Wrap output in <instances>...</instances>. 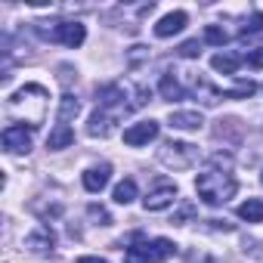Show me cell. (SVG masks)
<instances>
[{
  "label": "cell",
  "instance_id": "1",
  "mask_svg": "<svg viewBox=\"0 0 263 263\" xmlns=\"http://www.w3.org/2000/svg\"><path fill=\"white\" fill-rule=\"evenodd\" d=\"M235 189H238V183H235L226 171H204V174L195 177V192H198V198H201L208 208L226 204V201L235 195Z\"/></svg>",
  "mask_w": 263,
  "mask_h": 263
},
{
  "label": "cell",
  "instance_id": "2",
  "mask_svg": "<svg viewBox=\"0 0 263 263\" xmlns=\"http://www.w3.org/2000/svg\"><path fill=\"white\" fill-rule=\"evenodd\" d=\"M47 99H50L47 87H41V84H25L19 93L10 96V111H13V115H22V111H25V124H28V127H41L44 111H47Z\"/></svg>",
  "mask_w": 263,
  "mask_h": 263
},
{
  "label": "cell",
  "instance_id": "3",
  "mask_svg": "<svg viewBox=\"0 0 263 263\" xmlns=\"http://www.w3.org/2000/svg\"><path fill=\"white\" fill-rule=\"evenodd\" d=\"M134 238L137 245H127L124 263H161L177 254V245L171 238H152V241H146L143 235H134Z\"/></svg>",
  "mask_w": 263,
  "mask_h": 263
},
{
  "label": "cell",
  "instance_id": "4",
  "mask_svg": "<svg viewBox=\"0 0 263 263\" xmlns=\"http://www.w3.org/2000/svg\"><path fill=\"white\" fill-rule=\"evenodd\" d=\"M198 158H201L198 146H192V143H174V140L164 143L161 152H158V161L164 167H174V171H186V167L198 164Z\"/></svg>",
  "mask_w": 263,
  "mask_h": 263
},
{
  "label": "cell",
  "instance_id": "5",
  "mask_svg": "<svg viewBox=\"0 0 263 263\" xmlns=\"http://www.w3.org/2000/svg\"><path fill=\"white\" fill-rule=\"evenodd\" d=\"M124 99H130V93H127L124 84H105V87L96 90V102H99V108H102L105 115L134 111V108H130V102H124Z\"/></svg>",
  "mask_w": 263,
  "mask_h": 263
},
{
  "label": "cell",
  "instance_id": "6",
  "mask_svg": "<svg viewBox=\"0 0 263 263\" xmlns=\"http://www.w3.org/2000/svg\"><path fill=\"white\" fill-rule=\"evenodd\" d=\"M44 34H50L53 41H59V44H65V47H81L84 44V37H87V28L81 25V22H53V31H47V28H41Z\"/></svg>",
  "mask_w": 263,
  "mask_h": 263
},
{
  "label": "cell",
  "instance_id": "7",
  "mask_svg": "<svg viewBox=\"0 0 263 263\" xmlns=\"http://www.w3.org/2000/svg\"><path fill=\"white\" fill-rule=\"evenodd\" d=\"M0 140H4V149L13 152V155L31 152V130H25V124H10Z\"/></svg>",
  "mask_w": 263,
  "mask_h": 263
},
{
  "label": "cell",
  "instance_id": "8",
  "mask_svg": "<svg viewBox=\"0 0 263 263\" xmlns=\"http://www.w3.org/2000/svg\"><path fill=\"white\" fill-rule=\"evenodd\" d=\"M174 201H177V186H174V183H158V186H155V189H152V192L143 198V208L155 214V211H164V208H171Z\"/></svg>",
  "mask_w": 263,
  "mask_h": 263
},
{
  "label": "cell",
  "instance_id": "9",
  "mask_svg": "<svg viewBox=\"0 0 263 263\" xmlns=\"http://www.w3.org/2000/svg\"><path fill=\"white\" fill-rule=\"evenodd\" d=\"M25 251H31V254H53L56 251V232L50 226H37L34 232L25 235Z\"/></svg>",
  "mask_w": 263,
  "mask_h": 263
},
{
  "label": "cell",
  "instance_id": "10",
  "mask_svg": "<svg viewBox=\"0 0 263 263\" xmlns=\"http://www.w3.org/2000/svg\"><path fill=\"white\" fill-rule=\"evenodd\" d=\"M158 130H161L158 121H140V124L124 130V143L127 146H146V143H152L158 137Z\"/></svg>",
  "mask_w": 263,
  "mask_h": 263
},
{
  "label": "cell",
  "instance_id": "11",
  "mask_svg": "<svg viewBox=\"0 0 263 263\" xmlns=\"http://www.w3.org/2000/svg\"><path fill=\"white\" fill-rule=\"evenodd\" d=\"M186 22H189V16L183 13V10H177V13H167L158 25H155V34L158 37H174V34H180L183 28H186Z\"/></svg>",
  "mask_w": 263,
  "mask_h": 263
},
{
  "label": "cell",
  "instance_id": "12",
  "mask_svg": "<svg viewBox=\"0 0 263 263\" xmlns=\"http://www.w3.org/2000/svg\"><path fill=\"white\" fill-rule=\"evenodd\" d=\"M108 180H111V167L108 164H96V167H90L84 174V189L87 192H102L108 186Z\"/></svg>",
  "mask_w": 263,
  "mask_h": 263
},
{
  "label": "cell",
  "instance_id": "13",
  "mask_svg": "<svg viewBox=\"0 0 263 263\" xmlns=\"http://www.w3.org/2000/svg\"><path fill=\"white\" fill-rule=\"evenodd\" d=\"M204 124L201 111H171V127L174 130H198Z\"/></svg>",
  "mask_w": 263,
  "mask_h": 263
},
{
  "label": "cell",
  "instance_id": "14",
  "mask_svg": "<svg viewBox=\"0 0 263 263\" xmlns=\"http://www.w3.org/2000/svg\"><path fill=\"white\" fill-rule=\"evenodd\" d=\"M87 134H90V137H99V140H105V137L111 134V115H105L102 108H96V111L90 115Z\"/></svg>",
  "mask_w": 263,
  "mask_h": 263
},
{
  "label": "cell",
  "instance_id": "15",
  "mask_svg": "<svg viewBox=\"0 0 263 263\" xmlns=\"http://www.w3.org/2000/svg\"><path fill=\"white\" fill-rule=\"evenodd\" d=\"M74 143V130L68 124H56V130L47 137V149H65Z\"/></svg>",
  "mask_w": 263,
  "mask_h": 263
},
{
  "label": "cell",
  "instance_id": "16",
  "mask_svg": "<svg viewBox=\"0 0 263 263\" xmlns=\"http://www.w3.org/2000/svg\"><path fill=\"white\" fill-rule=\"evenodd\" d=\"M241 62H245V59H241L238 53H217V56L211 59V65H214V71H223V74H235Z\"/></svg>",
  "mask_w": 263,
  "mask_h": 263
},
{
  "label": "cell",
  "instance_id": "17",
  "mask_svg": "<svg viewBox=\"0 0 263 263\" xmlns=\"http://www.w3.org/2000/svg\"><path fill=\"white\" fill-rule=\"evenodd\" d=\"M158 90H161V96H164L167 102H180V99H186V90H183V84H180L174 74H164L161 84H158Z\"/></svg>",
  "mask_w": 263,
  "mask_h": 263
},
{
  "label": "cell",
  "instance_id": "18",
  "mask_svg": "<svg viewBox=\"0 0 263 263\" xmlns=\"http://www.w3.org/2000/svg\"><path fill=\"white\" fill-rule=\"evenodd\" d=\"M238 217L248 223H263V201L260 198H248L238 204Z\"/></svg>",
  "mask_w": 263,
  "mask_h": 263
},
{
  "label": "cell",
  "instance_id": "19",
  "mask_svg": "<svg viewBox=\"0 0 263 263\" xmlns=\"http://www.w3.org/2000/svg\"><path fill=\"white\" fill-rule=\"evenodd\" d=\"M78 111H81V102H78V96H71V93H65L62 99H59V124H68L71 118H78Z\"/></svg>",
  "mask_w": 263,
  "mask_h": 263
},
{
  "label": "cell",
  "instance_id": "20",
  "mask_svg": "<svg viewBox=\"0 0 263 263\" xmlns=\"http://www.w3.org/2000/svg\"><path fill=\"white\" fill-rule=\"evenodd\" d=\"M111 198H115L118 204H130V201L137 198V180H121V183L115 186Z\"/></svg>",
  "mask_w": 263,
  "mask_h": 263
},
{
  "label": "cell",
  "instance_id": "21",
  "mask_svg": "<svg viewBox=\"0 0 263 263\" xmlns=\"http://www.w3.org/2000/svg\"><path fill=\"white\" fill-rule=\"evenodd\" d=\"M204 41L214 44V47H223V44L229 41V34H226L220 25H208V28H204Z\"/></svg>",
  "mask_w": 263,
  "mask_h": 263
},
{
  "label": "cell",
  "instance_id": "22",
  "mask_svg": "<svg viewBox=\"0 0 263 263\" xmlns=\"http://www.w3.org/2000/svg\"><path fill=\"white\" fill-rule=\"evenodd\" d=\"M257 31H263V13H254L245 25H241V37H248V34H257Z\"/></svg>",
  "mask_w": 263,
  "mask_h": 263
},
{
  "label": "cell",
  "instance_id": "23",
  "mask_svg": "<svg viewBox=\"0 0 263 263\" xmlns=\"http://www.w3.org/2000/svg\"><path fill=\"white\" fill-rule=\"evenodd\" d=\"M180 56H183V59H195V56H201V44H198V41H186V44H180Z\"/></svg>",
  "mask_w": 263,
  "mask_h": 263
},
{
  "label": "cell",
  "instance_id": "24",
  "mask_svg": "<svg viewBox=\"0 0 263 263\" xmlns=\"http://www.w3.org/2000/svg\"><path fill=\"white\" fill-rule=\"evenodd\" d=\"M241 59H245L251 68H263V47H254V50H248Z\"/></svg>",
  "mask_w": 263,
  "mask_h": 263
},
{
  "label": "cell",
  "instance_id": "25",
  "mask_svg": "<svg viewBox=\"0 0 263 263\" xmlns=\"http://www.w3.org/2000/svg\"><path fill=\"white\" fill-rule=\"evenodd\" d=\"M87 214H90L93 220H99V226H108V223H111L108 211H105V208H99V204H90V208H87Z\"/></svg>",
  "mask_w": 263,
  "mask_h": 263
},
{
  "label": "cell",
  "instance_id": "26",
  "mask_svg": "<svg viewBox=\"0 0 263 263\" xmlns=\"http://www.w3.org/2000/svg\"><path fill=\"white\" fill-rule=\"evenodd\" d=\"M192 214H195V208H192V204H183V208H180V214L174 217V223H186Z\"/></svg>",
  "mask_w": 263,
  "mask_h": 263
},
{
  "label": "cell",
  "instance_id": "27",
  "mask_svg": "<svg viewBox=\"0 0 263 263\" xmlns=\"http://www.w3.org/2000/svg\"><path fill=\"white\" fill-rule=\"evenodd\" d=\"M78 263H108V260H102V257H81Z\"/></svg>",
  "mask_w": 263,
  "mask_h": 263
},
{
  "label": "cell",
  "instance_id": "28",
  "mask_svg": "<svg viewBox=\"0 0 263 263\" xmlns=\"http://www.w3.org/2000/svg\"><path fill=\"white\" fill-rule=\"evenodd\" d=\"M260 183H263V177H260Z\"/></svg>",
  "mask_w": 263,
  "mask_h": 263
}]
</instances>
